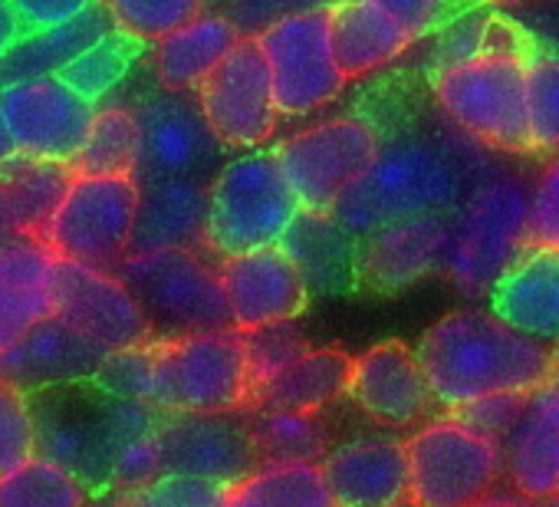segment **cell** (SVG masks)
<instances>
[{"label": "cell", "instance_id": "obj_4", "mask_svg": "<svg viewBox=\"0 0 559 507\" xmlns=\"http://www.w3.org/2000/svg\"><path fill=\"white\" fill-rule=\"evenodd\" d=\"M530 244V188L503 172L484 175L448 214L444 278L471 300L487 297Z\"/></svg>", "mask_w": 559, "mask_h": 507}, {"label": "cell", "instance_id": "obj_47", "mask_svg": "<svg viewBox=\"0 0 559 507\" xmlns=\"http://www.w3.org/2000/svg\"><path fill=\"white\" fill-rule=\"evenodd\" d=\"M372 4H379L392 21H399L415 44L435 37L461 8L454 0H372Z\"/></svg>", "mask_w": 559, "mask_h": 507}, {"label": "cell", "instance_id": "obj_12", "mask_svg": "<svg viewBox=\"0 0 559 507\" xmlns=\"http://www.w3.org/2000/svg\"><path fill=\"white\" fill-rule=\"evenodd\" d=\"M132 116L139 122V165L135 181H158V178H201L224 165V145L211 132L201 103L194 93H178L155 86L132 103Z\"/></svg>", "mask_w": 559, "mask_h": 507}, {"label": "cell", "instance_id": "obj_35", "mask_svg": "<svg viewBox=\"0 0 559 507\" xmlns=\"http://www.w3.org/2000/svg\"><path fill=\"white\" fill-rule=\"evenodd\" d=\"M145 40L112 27L109 34H103L93 47H86L76 60H70L57 76L76 90L83 99L99 103L106 99L116 86H122V80L132 73V67L145 57Z\"/></svg>", "mask_w": 559, "mask_h": 507}, {"label": "cell", "instance_id": "obj_21", "mask_svg": "<svg viewBox=\"0 0 559 507\" xmlns=\"http://www.w3.org/2000/svg\"><path fill=\"white\" fill-rule=\"evenodd\" d=\"M106 356L109 353L96 340L53 314L27 330L17 343L0 350V382L37 396L44 389L90 382Z\"/></svg>", "mask_w": 559, "mask_h": 507}, {"label": "cell", "instance_id": "obj_24", "mask_svg": "<svg viewBox=\"0 0 559 507\" xmlns=\"http://www.w3.org/2000/svg\"><path fill=\"white\" fill-rule=\"evenodd\" d=\"M503 471L523 497H559V386L552 379L526 396V405L503 441Z\"/></svg>", "mask_w": 559, "mask_h": 507}, {"label": "cell", "instance_id": "obj_34", "mask_svg": "<svg viewBox=\"0 0 559 507\" xmlns=\"http://www.w3.org/2000/svg\"><path fill=\"white\" fill-rule=\"evenodd\" d=\"M227 507H336L320 464H257L227 487Z\"/></svg>", "mask_w": 559, "mask_h": 507}, {"label": "cell", "instance_id": "obj_22", "mask_svg": "<svg viewBox=\"0 0 559 507\" xmlns=\"http://www.w3.org/2000/svg\"><path fill=\"white\" fill-rule=\"evenodd\" d=\"M323 477L336 507H405L408 504V451L399 438L359 435L333 445Z\"/></svg>", "mask_w": 559, "mask_h": 507}, {"label": "cell", "instance_id": "obj_29", "mask_svg": "<svg viewBox=\"0 0 559 507\" xmlns=\"http://www.w3.org/2000/svg\"><path fill=\"white\" fill-rule=\"evenodd\" d=\"M243 34L214 11L198 14L185 27L155 40L152 47V76L165 90L194 93L201 80L237 47Z\"/></svg>", "mask_w": 559, "mask_h": 507}, {"label": "cell", "instance_id": "obj_42", "mask_svg": "<svg viewBox=\"0 0 559 507\" xmlns=\"http://www.w3.org/2000/svg\"><path fill=\"white\" fill-rule=\"evenodd\" d=\"M227 487L204 477L188 474H158L145 487H132L135 507H227Z\"/></svg>", "mask_w": 559, "mask_h": 507}, {"label": "cell", "instance_id": "obj_5", "mask_svg": "<svg viewBox=\"0 0 559 507\" xmlns=\"http://www.w3.org/2000/svg\"><path fill=\"white\" fill-rule=\"evenodd\" d=\"M431 96L444 119L490 152L533 155L526 116V57L480 54L438 67Z\"/></svg>", "mask_w": 559, "mask_h": 507}, {"label": "cell", "instance_id": "obj_20", "mask_svg": "<svg viewBox=\"0 0 559 507\" xmlns=\"http://www.w3.org/2000/svg\"><path fill=\"white\" fill-rule=\"evenodd\" d=\"M346 396L366 418L392 428L418 425L438 405L418 353L399 340L379 343L362 356H353Z\"/></svg>", "mask_w": 559, "mask_h": 507}, {"label": "cell", "instance_id": "obj_16", "mask_svg": "<svg viewBox=\"0 0 559 507\" xmlns=\"http://www.w3.org/2000/svg\"><path fill=\"white\" fill-rule=\"evenodd\" d=\"M57 317L96 340L106 353L155 337L135 294L116 271L57 258Z\"/></svg>", "mask_w": 559, "mask_h": 507}, {"label": "cell", "instance_id": "obj_52", "mask_svg": "<svg viewBox=\"0 0 559 507\" xmlns=\"http://www.w3.org/2000/svg\"><path fill=\"white\" fill-rule=\"evenodd\" d=\"M539 34L546 37L543 44H549V47L559 50V0H556V4H552L549 11L539 14Z\"/></svg>", "mask_w": 559, "mask_h": 507}, {"label": "cell", "instance_id": "obj_48", "mask_svg": "<svg viewBox=\"0 0 559 507\" xmlns=\"http://www.w3.org/2000/svg\"><path fill=\"white\" fill-rule=\"evenodd\" d=\"M96 4L99 0H11V8H14L24 34L63 27V24L83 17L86 11H93Z\"/></svg>", "mask_w": 559, "mask_h": 507}, {"label": "cell", "instance_id": "obj_23", "mask_svg": "<svg viewBox=\"0 0 559 507\" xmlns=\"http://www.w3.org/2000/svg\"><path fill=\"white\" fill-rule=\"evenodd\" d=\"M57 314V254L40 234L0 244V350Z\"/></svg>", "mask_w": 559, "mask_h": 507}, {"label": "cell", "instance_id": "obj_31", "mask_svg": "<svg viewBox=\"0 0 559 507\" xmlns=\"http://www.w3.org/2000/svg\"><path fill=\"white\" fill-rule=\"evenodd\" d=\"M116 24L106 14L103 4L86 11L83 17L40 31V34H24L4 57H0V90L11 83L37 80V76H57L70 60H76L86 47H93L103 34H109Z\"/></svg>", "mask_w": 559, "mask_h": 507}, {"label": "cell", "instance_id": "obj_40", "mask_svg": "<svg viewBox=\"0 0 559 507\" xmlns=\"http://www.w3.org/2000/svg\"><path fill=\"white\" fill-rule=\"evenodd\" d=\"M310 350L304 330L297 320L270 323L260 330L243 333V356H247V379H250V399L257 389H263L273 376L284 373L294 359H300Z\"/></svg>", "mask_w": 559, "mask_h": 507}, {"label": "cell", "instance_id": "obj_54", "mask_svg": "<svg viewBox=\"0 0 559 507\" xmlns=\"http://www.w3.org/2000/svg\"><path fill=\"white\" fill-rule=\"evenodd\" d=\"M480 4H487V8H523L526 0H480Z\"/></svg>", "mask_w": 559, "mask_h": 507}, {"label": "cell", "instance_id": "obj_33", "mask_svg": "<svg viewBox=\"0 0 559 507\" xmlns=\"http://www.w3.org/2000/svg\"><path fill=\"white\" fill-rule=\"evenodd\" d=\"M247 425L260 464H320L333 448L320 412L247 409Z\"/></svg>", "mask_w": 559, "mask_h": 507}, {"label": "cell", "instance_id": "obj_57", "mask_svg": "<svg viewBox=\"0 0 559 507\" xmlns=\"http://www.w3.org/2000/svg\"><path fill=\"white\" fill-rule=\"evenodd\" d=\"M454 4H464V0H454Z\"/></svg>", "mask_w": 559, "mask_h": 507}, {"label": "cell", "instance_id": "obj_43", "mask_svg": "<svg viewBox=\"0 0 559 507\" xmlns=\"http://www.w3.org/2000/svg\"><path fill=\"white\" fill-rule=\"evenodd\" d=\"M490 21H493V11H480V8H471L464 11L461 17L454 14L435 37H438V50H435V60L438 67H448V63H457V60H471V57H480L487 54V31H490ZM435 67V70H438Z\"/></svg>", "mask_w": 559, "mask_h": 507}, {"label": "cell", "instance_id": "obj_15", "mask_svg": "<svg viewBox=\"0 0 559 507\" xmlns=\"http://www.w3.org/2000/svg\"><path fill=\"white\" fill-rule=\"evenodd\" d=\"M0 109H4L21 158L67 168L80 155L96 119V103L83 99L60 76H37L4 86Z\"/></svg>", "mask_w": 559, "mask_h": 507}, {"label": "cell", "instance_id": "obj_3", "mask_svg": "<svg viewBox=\"0 0 559 507\" xmlns=\"http://www.w3.org/2000/svg\"><path fill=\"white\" fill-rule=\"evenodd\" d=\"M34 399L37 455L76 474L93 494L109 487L119 451L162 425V409L103 392L93 379L44 389Z\"/></svg>", "mask_w": 559, "mask_h": 507}, {"label": "cell", "instance_id": "obj_30", "mask_svg": "<svg viewBox=\"0 0 559 507\" xmlns=\"http://www.w3.org/2000/svg\"><path fill=\"white\" fill-rule=\"evenodd\" d=\"M353 373V356L340 346L307 350L284 373L273 376L253 392L250 409H294V412H326L346 399Z\"/></svg>", "mask_w": 559, "mask_h": 507}, {"label": "cell", "instance_id": "obj_44", "mask_svg": "<svg viewBox=\"0 0 559 507\" xmlns=\"http://www.w3.org/2000/svg\"><path fill=\"white\" fill-rule=\"evenodd\" d=\"M320 4H330V0H204L207 11L224 14L243 37H257L273 21Z\"/></svg>", "mask_w": 559, "mask_h": 507}, {"label": "cell", "instance_id": "obj_26", "mask_svg": "<svg viewBox=\"0 0 559 507\" xmlns=\"http://www.w3.org/2000/svg\"><path fill=\"white\" fill-rule=\"evenodd\" d=\"M280 247L297 264L310 297H340L359 287V237L349 234L336 214L300 211L280 237Z\"/></svg>", "mask_w": 559, "mask_h": 507}, {"label": "cell", "instance_id": "obj_39", "mask_svg": "<svg viewBox=\"0 0 559 507\" xmlns=\"http://www.w3.org/2000/svg\"><path fill=\"white\" fill-rule=\"evenodd\" d=\"M112 24L145 44L168 37L198 14H204V0H99Z\"/></svg>", "mask_w": 559, "mask_h": 507}, {"label": "cell", "instance_id": "obj_41", "mask_svg": "<svg viewBox=\"0 0 559 507\" xmlns=\"http://www.w3.org/2000/svg\"><path fill=\"white\" fill-rule=\"evenodd\" d=\"M37 455L34 399L11 382H0V477Z\"/></svg>", "mask_w": 559, "mask_h": 507}, {"label": "cell", "instance_id": "obj_9", "mask_svg": "<svg viewBox=\"0 0 559 507\" xmlns=\"http://www.w3.org/2000/svg\"><path fill=\"white\" fill-rule=\"evenodd\" d=\"M139 181L122 175H73L40 224V240L60 261L116 271L132 247Z\"/></svg>", "mask_w": 559, "mask_h": 507}, {"label": "cell", "instance_id": "obj_18", "mask_svg": "<svg viewBox=\"0 0 559 507\" xmlns=\"http://www.w3.org/2000/svg\"><path fill=\"white\" fill-rule=\"evenodd\" d=\"M217 274L230 323L240 333L297 320L310 307V291L280 244L224 258L217 261Z\"/></svg>", "mask_w": 559, "mask_h": 507}, {"label": "cell", "instance_id": "obj_1", "mask_svg": "<svg viewBox=\"0 0 559 507\" xmlns=\"http://www.w3.org/2000/svg\"><path fill=\"white\" fill-rule=\"evenodd\" d=\"M490 155L461 129L418 122L379 142L369 168L336 201V221L362 237L389 221L451 214L490 175Z\"/></svg>", "mask_w": 559, "mask_h": 507}, {"label": "cell", "instance_id": "obj_45", "mask_svg": "<svg viewBox=\"0 0 559 507\" xmlns=\"http://www.w3.org/2000/svg\"><path fill=\"white\" fill-rule=\"evenodd\" d=\"M530 396V392H526ZM526 396L523 392H500V396H484L477 402H467L461 409H454L451 415H457L464 425H471L474 432L493 438L500 448L507 441V435L513 432L523 405H526Z\"/></svg>", "mask_w": 559, "mask_h": 507}, {"label": "cell", "instance_id": "obj_32", "mask_svg": "<svg viewBox=\"0 0 559 507\" xmlns=\"http://www.w3.org/2000/svg\"><path fill=\"white\" fill-rule=\"evenodd\" d=\"M70 181L67 165L14 158L0 168V244L17 234H37Z\"/></svg>", "mask_w": 559, "mask_h": 507}, {"label": "cell", "instance_id": "obj_46", "mask_svg": "<svg viewBox=\"0 0 559 507\" xmlns=\"http://www.w3.org/2000/svg\"><path fill=\"white\" fill-rule=\"evenodd\" d=\"M530 244L559 250V155L530 188Z\"/></svg>", "mask_w": 559, "mask_h": 507}, {"label": "cell", "instance_id": "obj_37", "mask_svg": "<svg viewBox=\"0 0 559 507\" xmlns=\"http://www.w3.org/2000/svg\"><path fill=\"white\" fill-rule=\"evenodd\" d=\"M90 500L93 491L76 474L40 455L0 477V507H90Z\"/></svg>", "mask_w": 559, "mask_h": 507}, {"label": "cell", "instance_id": "obj_27", "mask_svg": "<svg viewBox=\"0 0 559 507\" xmlns=\"http://www.w3.org/2000/svg\"><path fill=\"white\" fill-rule=\"evenodd\" d=\"M207 198L211 181L201 178H158L139 185V211L129 254L165 247L204 250Z\"/></svg>", "mask_w": 559, "mask_h": 507}, {"label": "cell", "instance_id": "obj_28", "mask_svg": "<svg viewBox=\"0 0 559 507\" xmlns=\"http://www.w3.org/2000/svg\"><path fill=\"white\" fill-rule=\"evenodd\" d=\"M330 40L346 80L395 63L415 44L408 31L372 0H330Z\"/></svg>", "mask_w": 559, "mask_h": 507}, {"label": "cell", "instance_id": "obj_8", "mask_svg": "<svg viewBox=\"0 0 559 507\" xmlns=\"http://www.w3.org/2000/svg\"><path fill=\"white\" fill-rule=\"evenodd\" d=\"M126 287L142 304L152 320L155 337L207 333L227 330L230 310L221 287L217 261L207 250L165 247V250H135L116 268Z\"/></svg>", "mask_w": 559, "mask_h": 507}, {"label": "cell", "instance_id": "obj_2", "mask_svg": "<svg viewBox=\"0 0 559 507\" xmlns=\"http://www.w3.org/2000/svg\"><path fill=\"white\" fill-rule=\"evenodd\" d=\"M428 386L448 412L500 392H533L556 366L546 340L513 330L493 310H454L415 346Z\"/></svg>", "mask_w": 559, "mask_h": 507}, {"label": "cell", "instance_id": "obj_10", "mask_svg": "<svg viewBox=\"0 0 559 507\" xmlns=\"http://www.w3.org/2000/svg\"><path fill=\"white\" fill-rule=\"evenodd\" d=\"M405 451L412 507H474L503 474V448L457 415L425 422Z\"/></svg>", "mask_w": 559, "mask_h": 507}, {"label": "cell", "instance_id": "obj_51", "mask_svg": "<svg viewBox=\"0 0 559 507\" xmlns=\"http://www.w3.org/2000/svg\"><path fill=\"white\" fill-rule=\"evenodd\" d=\"M90 507H135L132 500V487H106V491H96Z\"/></svg>", "mask_w": 559, "mask_h": 507}, {"label": "cell", "instance_id": "obj_53", "mask_svg": "<svg viewBox=\"0 0 559 507\" xmlns=\"http://www.w3.org/2000/svg\"><path fill=\"white\" fill-rule=\"evenodd\" d=\"M17 158V145L11 139V129H8V119H4V109H0V168L11 165Z\"/></svg>", "mask_w": 559, "mask_h": 507}, {"label": "cell", "instance_id": "obj_6", "mask_svg": "<svg viewBox=\"0 0 559 507\" xmlns=\"http://www.w3.org/2000/svg\"><path fill=\"white\" fill-rule=\"evenodd\" d=\"M300 201L276 162V152H247L221 165L211 181L204 250L214 261L280 244Z\"/></svg>", "mask_w": 559, "mask_h": 507}, {"label": "cell", "instance_id": "obj_11", "mask_svg": "<svg viewBox=\"0 0 559 507\" xmlns=\"http://www.w3.org/2000/svg\"><path fill=\"white\" fill-rule=\"evenodd\" d=\"M257 44L270 67L280 116L300 119L340 99L346 76L330 40V4L273 21L257 34Z\"/></svg>", "mask_w": 559, "mask_h": 507}, {"label": "cell", "instance_id": "obj_17", "mask_svg": "<svg viewBox=\"0 0 559 507\" xmlns=\"http://www.w3.org/2000/svg\"><path fill=\"white\" fill-rule=\"evenodd\" d=\"M158 441L171 474L234 484L260 464L247 412H162Z\"/></svg>", "mask_w": 559, "mask_h": 507}, {"label": "cell", "instance_id": "obj_14", "mask_svg": "<svg viewBox=\"0 0 559 507\" xmlns=\"http://www.w3.org/2000/svg\"><path fill=\"white\" fill-rule=\"evenodd\" d=\"M194 96L211 132L227 152L260 149L280 122L270 67L257 37H240L237 47L201 80Z\"/></svg>", "mask_w": 559, "mask_h": 507}, {"label": "cell", "instance_id": "obj_55", "mask_svg": "<svg viewBox=\"0 0 559 507\" xmlns=\"http://www.w3.org/2000/svg\"><path fill=\"white\" fill-rule=\"evenodd\" d=\"M549 379H552V382L559 386V350H556V366H552V376H549Z\"/></svg>", "mask_w": 559, "mask_h": 507}, {"label": "cell", "instance_id": "obj_25", "mask_svg": "<svg viewBox=\"0 0 559 507\" xmlns=\"http://www.w3.org/2000/svg\"><path fill=\"white\" fill-rule=\"evenodd\" d=\"M490 310L520 333L559 340V250L526 244L487 294Z\"/></svg>", "mask_w": 559, "mask_h": 507}, {"label": "cell", "instance_id": "obj_38", "mask_svg": "<svg viewBox=\"0 0 559 507\" xmlns=\"http://www.w3.org/2000/svg\"><path fill=\"white\" fill-rule=\"evenodd\" d=\"M526 116L536 155H559V50L533 40L526 54Z\"/></svg>", "mask_w": 559, "mask_h": 507}, {"label": "cell", "instance_id": "obj_49", "mask_svg": "<svg viewBox=\"0 0 559 507\" xmlns=\"http://www.w3.org/2000/svg\"><path fill=\"white\" fill-rule=\"evenodd\" d=\"M21 37H24V27L11 8V0H0V57H4Z\"/></svg>", "mask_w": 559, "mask_h": 507}, {"label": "cell", "instance_id": "obj_50", "mask_svg": "<svg viewBox=\"0 0 559 507\" xmlns=\"http://www.w3.org/2000/svg\"><path fill=\"white\" fill-rule=\"evenodd\" d=\"M474 507H556L552 500H536V497H523V494H487L480 504Z\"/></svg>", "mask_w": 559, "mask_h": 507}, {"label": "cell", "instance_id": "obj_56", "mask_svg": "<svg viewBox=\"0 0 559 507\" xmlns=\"http://www.w3.org/2000/svg\"><path fill=\"white\" fill-rule=\"evenodd\" d=\"M552 504H556V507H559V497H556V500H552Z\"/></svg>", "mask_w": 559, "mask_h": 507}, {"label": "cell", "instance_id": "obj_19", "mask_svg": "<svg viewBox=\"0 0 559 507\" xmlns=\"http://www.w3.org/2000/svg\"><path fill=\"white\" fill-rule=\"evenodd\" d=\"M448 214L389 221L359 237L356 274L372 294H399L444 271Z\"/></svg>", "mask_w": 559, "mask_h": 507}, {"label": "cell", "instance_id": "obj_7", "mask_svg": "<svg viewBox=\"0 0 559 507\" xmlns=\"http://www.w3.org/2000/svg\"><path fill=\"white\" fill-rule=\"evenodd\" d=\"M152 392L162 412H247L250 379L243 333L207 330L181 337H152Z\"/></svg>", "mask_w": 559, "mask_h": 507}, {"label": "cell", "instance_id": "obj_36", "mask_svg": "<svg viewBox=\"0 0 559 507\" xmlns=\"http://www.w3.org/2000/svg\"><path fill=\"white\" fill-rule=\"evenodd\" d=\"M139 165V122L126 106L96 109L93 129L70 162L73 175H122L132 178Z\"/></svg>", "mask_w": 559, "mask_h": 507}, {"label": "cell", "instance_id": "obj_13", "mask_svg": "<svg viewBox=\"0 0 559 507\" xmlns=\"http://www.w3.org/2000/svg\"><path fill=\"white\" fill-rule=\"evenodd\" d=\"M379 142L382 135L369 119L343 116L290 135L273 152L300 201V211L333 214L336 201L369 168Z\"/></svg>", "mask_w": 559, "mask_h": 507}]
</instances>
